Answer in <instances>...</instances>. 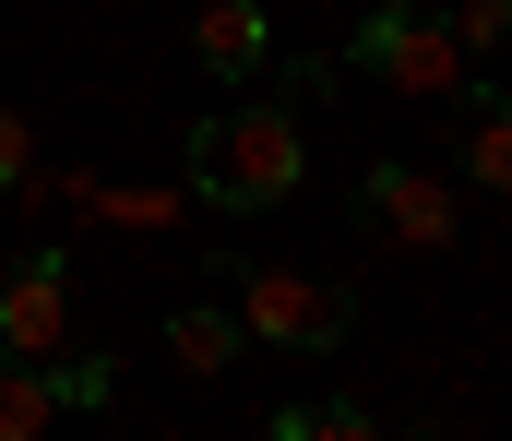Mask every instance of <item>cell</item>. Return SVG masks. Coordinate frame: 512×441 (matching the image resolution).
I'll use <instances>...</instances> for the list:
<instances>
[{
    "label": "cell",
    "mask_w": 512,
    "mask_h": 441,
    "mask_svg": "<svg viewBox=\"0 0 512 441\" xmlns=\"http://www.w3.org/2000/svg\"><path fill=\"white\" fill-rule=\"evenodd\" d=\"M60 346H72V263L24 251L0 275V358H60Z\"/></svg>",
    "instance_id": "6"
},
{
    "label": "cell",
    "mask_w": 512,
    "mask_h": 441,
    "mask_svg": "<svg viewBox=\"0 0 512 441\" xmlns=\"http://www.w3.org/2000/svg\"><path fill=\"white\" fill-rule=\"evenodd\" d=\"M179 155H191V191H203L215 215H274V203L298 191V108H286V96H239V108L191 120Z\"/></svg>",
    "instance_id": "1"
},
{
    "label": "cell",
    "mask_w": 512,
    "mask_h": 441,
    "mask_svg": "<svg viewBox=\"0 0 512 441\" xmlns=\"http://www.w3.org/2000/svg\"><path fill=\"white\" fill-rule=\"evenodd\" d=\"M417 441H429V430H417Z\"/></svg>",
    "instance_id": "14"
},
{
    "label": "cell",
    "mask_w": 512,
    "mask_h": 441,
    "mask_svg": "<svg viewBox=\"0 0 512 441\" xmlns=\"http://www.w3.org/2000/svg\"><path fill=\"white\" fill-rule=\"evenodd\" d=\"M358 215L382 227L393 251H453V239H465V203H453L441 167H417V155H382V167L358 179Z\"/></svg>",
    "instance_id": "5"
},
{
    "label": "cell",
    "mask_w": 512,
    "mask_h": 441,
    "mask_svg": "<svg viewBox=\"0 0 512 441\" xmlns=\"http://www.w3.org/2000/svg\"><path fill=\"white\" fill-rule=\"evenodd\" d=\"M24 179H36V120H24V108H0V203H12Z\"/></svg>",
    "instance_id": "11"
},
{
    "label": "cell",
    "mask_w": 512,
    "mask_h": 441,
    "mask_svg": "<svg viewBox=\"0 0 512 441\" xmlns=\"http://www.w3.org/2000/svg\"><path fill=\"white\" fill-rule=\"evenodd\" d=\"M239 322H251V346L334 358V346L358 334V287H346V275H298V263H251V275H239Z\"/></svg>",
    "instance_id": "3"
},
{
    "label": "cell",
    "mask_w": 512,
    "mask_h": 441,
    "mask_svg": "<svg viewBox=\"0 0 512 441\" xmlns=\"http://www.w3.org/2000/svg\"><path fill=\"white\" fill-rule=\"evenodd\" d=\"M453 36H465V60H489L512 36V0H453Z\"/></svg>",
    "instance_id": "10"
},
{
    "label": "cell",
    "mask_w": 512,
    "mask_h": 441,
    "mask_svg": "<svg viewBox=\"0 0 512 441\" xmlns=\"http://www.w3.org/2000/svg\"><path fill=\"white\" fill-rule=\"evenodd\" d=\"M239 346H251V322H239V310H215V298L167 310V370H179V382H215V370H239Z\"/></svg>",
    "instance_id": "8"
},
{
    "label": "cell",
    "mask_w": 512,
    "mask_h": 441,
    "mask_svg": "<svg viewBox=\"0 0 512 441\" xmlns=\"http://www.w3.org/2000/svg\"><path fill=\"white\" fill-rule=\"evenodd\" d=\"M453 120H465V179L501 191V179H512V108H501V84L465 72V84H453Z\"/></svg>",
    "instance_id": "9"
},
{
    "label": "cell",
    "mask_w": 512,
    "mask_h": 441,
    "mask_svg": "<svg viewBox=\"0 0 512 441\" xmlns=\"http://www.w3.org/2000/svg\"><path fill=\"white\" fill-rule=\"evenodd\" d=\"M262 441H310V406H274V430Z\"/></svg>",
    "instance_id": "13"
},
{
    "label": "cell",
    "mask_w": 512,
    "mask_h": 441,
    "mask_svg": "<svg viewBox=\"0 0 512 441\" xmlns=\"http://www.w3.org/2000/svg\"><path fill=\"white\" fill-rule=\"evenodd\" d=\"M310 441H382V418H358V406H310Z\"/></svg>",
    "instance_id": "12"
},
{
    "label": "cell",
    "mask_w": 512,
    "mask_h": 441,
    "mask_svg": "<svg viewBox=\"0 0 512 441\" xmlns=\"http://www.w3.org/2000/svg\"><path fill=\"white\" fill-rule=\"evenodd\" d=\"M120 370L108 358H0V441H48L72 406H108Z\"/></svg>",
    "instance_id": "4"
},
{
    "label": "cell",
    "mask_w": 512,
    "mask_h": 441,
    "mask_svg": "<svg viewBox=\"0 0 512 441\" xmlns=\"http://www.w3.org/2000/svg\"><path fill=\"white\" fill-rule=\"evenodd\" d=\"M346 72H370L393 96H453L465 84V36H453V12H429V0H370L358 12V36H346Z\"/></svg>",
    "instance_id": "2"
},
{
    "label": "cell",
    "mask_w": 512,
    "mask_h": 441,
    "mask_svg": "<svg viewBox=\"0 0 512 441\" xmlns=\"http://www.w3.org/2000/svg\"><path fill=\"white\" fill-rule=\"evenodd\" d=\"M191 48H203L215 84H251L262 60H274V12H262V0H215V12L191 24Z\"/></svg>",
    "instance_id": "7"
}]
</instances>
